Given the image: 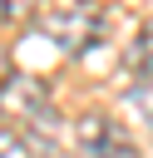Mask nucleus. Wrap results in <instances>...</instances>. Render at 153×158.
<instances>
[{
  "label": "nucleus",
  "mask_w": 153,
  "mask_h": 158,
  "mask_svg": "<svg viewBox=\"0 0 153 158\" xmlns=\"http://www.w3.org/2000/svg\"><path fill=\"white\" fill-rule=\"evenodd\" d=\"M0 114H5L15 128L35 133V138H39V148H49V143L59 138V109H54V99H49L44 79H35V74L10 69V74L0 79Z\"/></svg>",
  "instance_id": "1"
},
{
  "label": "nucleus",
  "mask_w": 153,
  "mask_h": 158,
  "mask_svg": "<svg viewBox=\"0 0 153 158\" xmlns=\"http://www.w3.org/2000/svg\"><path fill=\"white\" fill-rule=\"evenodd\" d=\"M39 35L54 40L64 54H89L104 40V5H94V0H64V5H54V10L39 15Z\"/></svg>",
  "instance_id": "2"
},
{
  "label": "nucleus",
  "mask_w": 153,
  "mask_h": 158,
  "mask_svg": "<svg viewBox=\"0 0 153 158\" xmlns=\"http://www.w3.org/2000/svg\"><path fill=\"white\" fill-rule=\"evenodd\" d=\"M74 148H79V158H138L133 138H128L114 118H104V114L79 118V128H74Z\"/></svg>",
  "instance_id": "3"
},
{
  "label": "nucleus",
  "mask_w": 153,
  "mask_h": 158,
  "mask_svg": "<svg viewBox=\"0 0 153 158\" xmlns=\"http://www.w3.org/2000/svg\"><path fill=\"white\" fill-rule=\"evenodd\" d=\"M128 69H133V89H128V99H133L138 118L153 128V35H143V40L133 44Z\"/></svg>",
  "instance_id": "4"
},
{
  "label": "nucleus",
  "mask_w": 153,
  "mask_h": 158,
  "mask_svg": "<svg viewBox=\"0 0 153 158\" xmlns=\"http://www.w3.org/2000/svg\"><path fill=\"white\" fill-rule=\"evenodd\" d=\"M0 158H30V143L15 128H5V123H0Z\"/></svg>",
  "instance_id": "5"
},
{
  "label": "nucleus",
  "mask_w": 153,
  "mask_h": 158,
  "mask_svg": "<svg viewBox=\"0 0 153 158\" xmlns=\"http://www.w3.org/2000/svg\"><path fill=\"white\" fill-rule=\"evenodd\" d=\"M30 10H35V0H0V20H20Z\"/></svg>",
  "instance_id": "6"
}]
</instances>
